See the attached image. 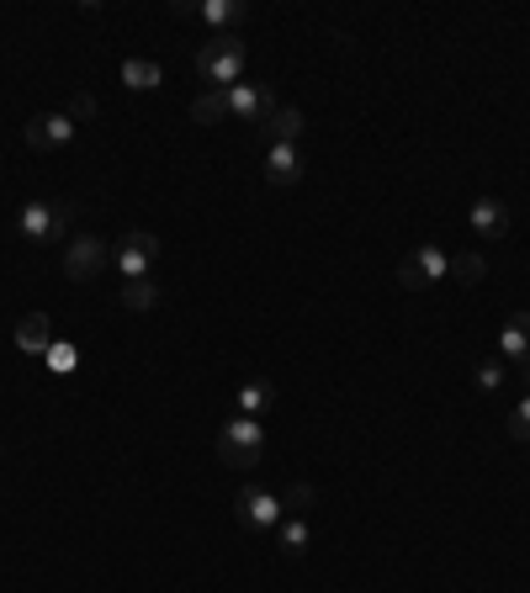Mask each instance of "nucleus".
I'll list each match as a JSON object with an SVG mask.
<instances>
[{
  "label": "nucleus",
  "instance_id": "nucleus-1",
  "mask_svg": "<svg viewBox=\"0 0 530 593\" xmlns=\"http://www.w3.org/2000/svg\"><path fill=\"white\" fill-rule=\"evenodd\" d=\"M218 456H223V467H260V456H266V424L260 419H249V413H234L229 424H223V435H218Z\"/></svg>",
  "mask_w": 530,
  "mask_h": 593
},
{
  "label": "nucleus",
  "instance_id": "nucleus-2",
  "mask_svg": "<svg viewBox=\"0 0 530 593\" xmlns=\"http://www.w3.org/2000/svg\"><path fill=\"white\" fill-rule=\"evenodd\" d=\"M245 59H249L245 42L223 33V38H212L202 53H197V75H202L212 90H229V85H239V75H245Z\"/></svg>",
  "mask_w": 530,
  "mask_h": 593
},
{
  "label": "nucleus",
  "instance_id": "nucleus-3",
  "mask_svg": "<svg viewBox=\"0 0 530 593\" xmlns=\"http://www.w3.org/2000/svg\"><path fill=\"white\" fill-rule=\"evenodd\" d=\"M70 207H53V201H27L22 212H16V234L27 238L33 249H48V244H59V238L70 234Z\"/></svg>",
  "mask_w": 530,
  "mask_h": 593
},
{
  "label": "nucleus",
  "instance_id": "nucleus-4",
  "mask_svg": "<svg viewBox=\"0 0 530 593\" xmlns=\"http://www.w3.org/2000/svg\"><path fill=\"white\" fill-rule=\"evenodd\" d=\"M155 260H160V238L155 234H138V228H133V234H123L112 244V265H118L127 281H149Z\"/></svg>",
  "mask_w": 530,
  "mask_h": 593
},
{
  "label": "nucleus",
  "instance_id": "nucleus-5",
  "mask_svg": "<svg viewBox=\"0 0 530 593\" xmlns=\"http://www.w3.org/2000/svg\"><path fill=\"white\" fill-rule=\"evenodd\" d=\"M446 276H451V255L435 249V244H419L404 265H398V281H404L408 292H424V286H435V281H446Z\"/></svg>",
  "mask_w": 530,
  "mask_h": 593
},
{
  "label": "nucleus",
  "instance_id": "nucleus-6",
  "mask_svg": "<svg viewBox=\"0 0 530 593\" xmlns=\"http://www.w3.org/2000/svg\"><path fill=\"white\" fill-rule=\"evenodd\" d=\"M75 118L70 112H38V118L22 127V138H27V149H38V155H48V149H70L75 144Z\"/></svg>",
  "mask_w": 530,
  "mask_h": 593
},
{
  "label": "nucleus",
  "instance_id": "nucleus-7",
  "mask_svg": "<svg viewBox=\"0 0 530 593\" xmlns=\"http://www.w3.org/2000/svg\"><path fill=\"white\" fill-rule=\"evenodd\" d=\"M286 519L282 498L276 493H266V487H245L239 493V524L255 530V535H276V524Z\"/></svg>",
  "mask_w": 530,
  "mask_h": 593
},
{
  "label": "nucleus",
  "instance_id": "nucleus-8",
  "mask_svg": "<svg viewBox=\"0 0 530 593\" xmlns=\"http://www.w3.org/2000/svg\"><path fill=\"white\" fill-rule=\"evenodd\" d=\"M112 265V244L107 238H96V234H85L70 244V255H64V271H70V281H90V276H101Z\"/></svg>",
  "mask_w": 530,
  "mask_h": 593
},
{
  "label": "nucleus",
  "instance_id": "nucleus-9",
  "mask_svg": "<svg viewBox=\"0 0 530 593\" xmlns=\"http://www.w3.org/2000/svg\"><path fill=\"white\" fill-rule=\"evenodd\" d=\"M223 101H229V118L260 122V127H266V118L276 112V96H271V85H229V90H223Z\"/></svg>",
  "mask_w": 530,
  "mask_h": 593
},
{
  "label": "nucleus",
  "instance_id": "nucleus-10",
  "mask_svg": "<svg viewBox=\"0 0 530 593\" xmlns=\"http://www.w3.org/2000/svg\"><path fill=\"white\" fill-rule=\"evenodd\" d=\"M266 181L297 186L303 181V144H266Z\"/></svg>",
  "mask_w": 530,
  "mask_h": 593
},
{
  "label": "nucleus",
  "instance_id": "nucleus-11",
  "mask_svg": "<svg viewBox=\"0 0 530 593\" xmlns=\"http://www.w3.org/2000/svg\"><path fill=\"white\" fill-rule=\"evenodd\" d=\"M498 360L504 366H530V313H515L498 329Z\"/></svg>",
  "mask_w": 530,
  "mask_h": 593
},
{
  "label": "nucleus",
  "instance_id": "nucleus-12",
  "mask_svg": "<svg viewBox=\"0 0 530 593\" xmlns=\"http://www.w3.org/2000/svg\"><path fill=\"white\" fill-rule=\"evenodd\" d=\"M467 223H472V234L478 238H504L509 234V207L498 197H478L472 201V212H467Z\"/></svg>",
  "mask_w": 530,
  "mask_h": 593
},
{
  "label": "nucleus",
  "instance_id": "nucleus-13",
  "mask_svg": "<svg viewBox=\"0 0 530 593\" xmlns=\"http://www.w3.org/2000/svg\"><path fill=\"white\" fill-rule=\"evenodd\" d=\"M16 345H22L27 356H48V350H53V318L27 313L22 323H16Z\"/></svg>",
  "mask_w": 530,
  "mask_h": 593
},
{
  "label": "nucleus",
  "instance_id": "nucleus-14",
  "mask_svg": "<svg viewBox=\"0 0 530 593\" xmlns=\"http://www.w3.org/2000/svg\"><path fill=\"white\" fill-rule=\"evenodd\" d=\"M266 144H303V112L297 107H276L266 118Z\"/></svg>",
  "mask_w": 530,
  "mask_h": 593
},
{
  "label": "nucleus",
  "instance_id": "nucleus-15",
  "mask_svg": "<svg viewBox=\"0 0 530 593\" xmlns=\"http://www.w3.org/2000/svg\"><path fill=\"white\" fill-rule=\"evenodd\" d=\"M192 16H202L207 27H234L249 16V5L245 0H202V5H192Z\"/></svg>",
  "mask_w": 530,
  "mask_h": 593
},
{
  "label": "nucleus",
  "instance_id": "nucleus-16",
  "mask_svg": "<svg viewBox=\"0 0 530 593\" xmlns=\"http://www.w3.org/2000/svg\"><path fill=\"white\" fill-rule=\"evenodd\" d=\"M308 541H313V530H308V519L303 515H286L282 524H276V546H282V556H303L308 552Z\"/></svg>",
  "mask_w": 530,
  "mask_h": 593
},
{
  "label": "nucleus",
  "instance_id": "nucleus-17",
  "mask_svg": "<svg viewBox=\"0 0 530 593\" xmlns=\"http://www.w3.org/2000/svg\"><path fill=\"white\" fill-rule=\"evenodd\" d=\"M123 308L127 313H155L160 308V286L155 281H123Z\"/></svg>",
  "mask_w": 530,
  "mask_h": 593
},
{
  "label": "nucleus",
  "instance_id": "nucleus-18",
  "mask_svg": "<svg viewBox=\"0 0 530 593\" xmlns=\"http://www.w3.org/2000/svg\"><path fill=\"white\" fill-rule=\"evenodd\" d=\"M123 79L133 85V90H160V85H164V70L155 64V59H127V64H123Z\"/></svg>",
  "mask_w": 530,
  "mask_h": 593
},
{
  "label": "nucleus",
  "instance_id": "nucleus-19",
  "mask_svg": "<svg viewBox=\"0 0 530 593\" xmlns=\"http://www.w3.org/2000/svg\"><path fill=\"white\" fill-rule=\"evenodd\" d=\"M483 276H489V260H483V255H451V281L478 286Z\"/></svg>",
  "mask_w": 530,
  "mask_h": 593
},
{
  "label": "nucleus",
  "instance_id": "nucleus-20",
  "mask_svg": "<svg viewBox=\"0 0 530 593\" xmlns=\"http://www.w3.org/2000/svg\"><path fill=\"white\" fill-rule=\"evenodd\" d=\"M276 403V387L271 382H249V387H239V408H245L249 419H260V408H271Z\"/></svg>",
  "mask_w": 530,
  "mask_h": 593
},
{
  "label": "nucleus",
  "instance_id": "nucleus-21",
  "mask_svg": "<svg viewBox=\"0 0 530 593\" xmlns=\"http://www.w3.org/2000/svg\"><path fill=\"white\" fill-rule=\"evenodd\" d=\"M192 118H197V122H223V118H229V101H223V90H207V96H197V101H192Z\"/></svg>",
  "mask_w": 530,
  "mask_h": 593
},
{
  "label": "nucleus",
  "instance_id": "nucleus-22",
  "mask_svg": "<svg viewBox=\"0 0 530 593\" xmlns=\"http://www.w3.org/2000/svg\"><path fill=\"white\" fill-rule=\"evenodd\" d=\"M509 440H515V445H530V387H526V397L509 408Z\"/></svg>",
  "mask_w": 530,
  "mask_h": 593
},
{
  "label": "nucleus",
  "instance_id": "nucleus-23",
  "mask_svg": "<svg viewBox=\"0 0 530 593\" xmlns=\"http://www.w3.org/2000/svg\"><path fill=\"white\" fill-rule=\"evenodd\" d=\"M472 376H478V387H483V393H498V387H504V360H498V356L478 360V371H472Z\"/></svg>",
  "mask_w": 530,
  "mask_h": 593
},
{
  "label": "nucleus",
  "instance_id": "nucleus-24",
  "mask_svg": "<svg viewBox=\"0 0 530 593\" xmlns=\"http://www.w3.org/2000/svg\"><path fill=\"white\" fill-rule=\"evenodd\" d=\"M308 504H313V487H303V482H297V487H286V498H282L286 515H303Z\"/></svg>",
  "mask_w": 530,
  "mask_h": 593
},
{
  "label": "nucleus",
  "instance_id": "nucleus-25",
  "mask_svg": "<svg viewBox=\"0 0 530 593\" xmlns=\"http://www.w3.org/2000/svg\"><path fill=\"white\" fill-rule=\"evenodd\" d=\"M70 118H75V127L96 118V96H75V101H70Z\"/></svg>",
  "mask_w": 530,
  "mask_h": 593
},
{
  "label": "nucleus",
  "instance_id": "nucleus-26",
  "mask_svg": "<svg viewBox=\"0 0 530 593\" xmlns=\"http://www.w3.org/2000/svg\"><path fill=\"white\" fill-rule=\"evenodd\" d=\"M48 366H53V371H70V366H75V350H70V345H53V350H48Z\"/></svg>",
  "mask_w": 530,
  "mask_h": 593
}]
</instances>
